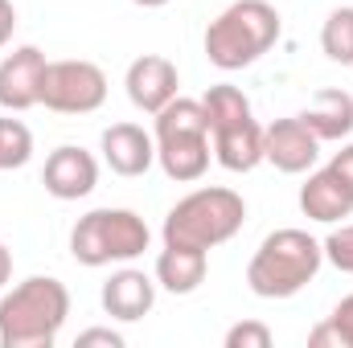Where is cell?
I'll list each match as a JSON object with an SVG mask.
<instances>
[{
	"mask_svg": "<svg viewBox=\"0 0 353 348\" xmlns=\"http://www.w3.org/2000/svg\"><path fill=\"white\" fill-rule=\"evenodd\" d=\"M41 184H46V193L54 201H83L99 184V160L79 144H62V148H54L46 156Z\"/></svg>",
	"mask_w": 353,
	"mask_h": 348,
	"instance_id": "8fae6325",
	"label": "cell"
},
{
	"mask_svg": "<svg viewBox=\"0 0 353 348\" xmlns=\"http://www.w3.org/2000/svg\"><path fill=\"white\" fill-rule=\"evenodd\" d=\"M90 345L123 348V332H115V328H87V332H79V348H90Z\"/></svg>",
	"mask_w": 353,
	"mask_h": 348,
	"instance_id": "603a6c76",
	"label": "cell"
},
{
	"mask_svg": "<svg viewBox=\"0 0 353 348\" xmlns=\"http://www.w3.org/2000/svg\"><path fill=\"white\" fill-rule=\"evenodd\" d=\"M12 33H17V4L12 0H0V50L12 41Z\"/></svg>",
	"mask_w": 353,
	"mask_h": 348,
	"instance_id": "484cf974",
	"label": "cell"
},
{
	"mask_svg": "<svg viewBox=\"0 0 353 348\" xmlns=\"http://www.w3.org/2000/svg\"><path fill=\"white\" fill-rule=\"evenodd\" d=\"M99 152H103V164L115 176H144L157 164V140L140 127V123H111L103 135H99Z\"/></svg>",
	"mask_w": 353,
	"mask_h": 348,
	"instance_id": "5bb4252c",
	"label": "cell"
},
{
	"mask_svg": "<svg viewBox=\"0 0 353 348\" xmlns=\"http://www.w3.org/2000/svg\"><path fill=\"white\" fill-rule=\"evenodd\" d=\"M325 266V250L308 230H275L259 242L247 262V287L259 299H292L300 295Z\"/></svg>",
	"mask_w": 353,
	"mask_h": 348,
	"instance_id": "3957f363",
	"label": "cell"
},
{
	"mask_svg": "<svg viewBox=\"0 0 353 348\" xmlns=\"http://www.w3.org/2000/svg\"><path fill=\"white\" fill-rule=\"evenodd\" d=\"M300 119L321 144H341L345 135H353V94L337 87L316 90L312 107H304Z\"/></svg>",
	"mask_w": 353,
	"mask_h": 348,
	"instance_id": "e0dca14e",
	"label": "cell"
},
{
	"mask_svg": "<svg viewBox=\"0 0 353 348\" xmlns=\"http://www.w3.org/2000/svg\"><path fill=\"white\" fill-rule=\"evenodd\" d=\"M247 221V201L234 188L222 184H205L193 188L176 201L161 226V238L176 246H197V250H214L222 242H230Z\"/></svg>",
	"mask_w": 353,
	"mask_h": 348,
	"instance_id": "5b68a950",
	"label": "cell"
},
{
	"mask_svg": "<svg viewBox=\"0 0 353 348\" xmlns=\"http://www.w3.org/2000/svg\"><path fill=\"white\" fill-rule=\"evenodd\" d=\"M33 156V131L21 123V119H0V173H12V168H25Z\"/></svg>",
	"mask_w": 353,
	"mask_h": 348,
	"instance_id": "d6986e66",
	"label": "cell"
},
{
	"mask_svg": "<svg viewBox=\"0 0 353 348\" xmlns=\"http://www.w3.org/2000/svg\"><path fill=\"white\" fill-rule=\"evenodd\" d=\"M271 328H267L263 320H239V324H230L226 328V336H222V345L226 348H271Z\"/></svg>",
	"mask_w": 353,
	"mask_h": 348,
	"instance_id": "44dd1931",
	"label": "cell"
},
{
	"mask_svg": "<svg viewBox=\"0 0 353 348\" xmlns=\"http://www.w3.org/2000/svg\"><path fill=\"white\" fill-rule=\"evenodd\" d=\"M123 90H128V98H132L136 111L157 115L165 102H173L176 94H181V74H176V66L165 54H144V58H136L128 66Z\"/></svg>",
	"mask_w": 353,
	"mask_h": 348,
	"instance_id": "7c38bea8",
	"label": "cell"
},
{
	"mask_svg": "<svg viewBox=\"0 0 353 348\" xmlns=\"http://www.w3.org/2000/svg\"><path fill=\"white\" fill-rule=\"evenodd\" d=\"M107 102V74L87 58H62L46 66L41 107L54 115H94Z\"/></svg>",
	"mask_w": 353,
	"mask_h": 348,
	"instance_id": "ba28073f",
	"label": "cell"
},
{
	"mask_svg": "<svg viewBox=\"0 0 353 348\" xmlns=\"http://www.w3.org/2000/svg\"><path fill=\"white\" fill-rule=\"evenodd\" d=\"M263 160L275 164V173L304 176V173H312L316 160H321V140L304 127L300 115L275 119L271 127H263Z\"/></svg>",
	"mask_w": 353,
	"mask_h": 348,
	"instance_id": "9c48e42d",
	"label": "cell"
},
{
	"mask_svg": "<svg viewBox=\"0 0 353 348\" xmlns=\"http://www.w3.org/2000/svg\"><path fill=\"white\" fill-rule=\"evenodd\" d=\"M210 274V250H197V246H176L165 242V250L157 254V287H165L169 295H193Z\"/></svg>",
	"mask_w": 353,
	"mask_h": 348,
	"instance_id": "2e32d148",
	"label": "cell"
},
{
	"mask_svg": "<svg viewBox=\"0 0 353 348\" xmlns=\"http://www.w3.org/2000/svg\"><path fill=\"white\" fill-rule=\"evenodd\" d=\"M8 279H12V250L0 242V291L8 287Z\"/></svg>",
	"mask_w": 353,
	"mask_h": 348,
	"instance_id": "4316f807",
	"label": "cell"
},
{
	"mask_svg": "<svg viewBox=\"0 0 353 348\" xmlns=\"http://www.w3.org/2000/svg\"><path fill=\"white\" fill-rule=\"evenodd\" d=\"M329 324L337 328V336H341V345L353 348V295H345L337 307H333V316H329Z\"/></svg>",
	"mask_w": 353,
	"mask_h": 348,
	"instance_id": "7402d4cb",
	"label": "cell"
},
{
	"mask_svg": "<svg viewBox=\"0 0 353 348\" xmlns=\"http://www.w3.org/2000/svg\"><path fill=\"white\" fill-rule=\"evenodd\" d=\"M152 140H157V164L161 173L176 184H193L201 180L210 160H214V144H210V119L201 98H185L176 94L173 102H165L157 115Z\"/></svg>",
	"mask_w": 353,
	"mask_h": 348,
	"instance_id": "277c9868",
	"label": "cell"
},
{
	"mask_svg": "<svg viewBox=\"0 0 353 348\" xmlns=\"http://www.w3.org/2000/svg\"><path fill=\"white\" fill-rule=\"evenodd\" d=\"M205 119H210V144L214 160L226 173H251L263 164V123L251 111V98L230 83H218L201 94Z\"/></svg>",
	"mask_w": 353,
	"mask_h": 348,
	"instance_id": "8992f818",
	"label": "cell"
},
{
	"mask_svg": "<svg viewBox=\"0 0 353 348\" xmlns=\"http://www.w3.org/2000/svg\"><path fill=\"white\" fill-rule=\"evenodd\" d=\"M329 168H333V173L341 176V180H345V188L353 193V144H345L341 152H333V160H329Z\"/></svg>",
	"mask_w": 353,
	"mask_h": 348,
	"instance_id": "d4e9b609",
	"label": "cell"
},
{
	"mask_svg": "<svg viewBox=\"0 0 353 348\" xmlns=\"http://www.w3.org/2000/svg\"><path fill=\"white\" fill-rule=\"evenodd\" d=\"M300 213L308 221L337 226V221L353 217V193L345 188V180L333 173V168H316V173H308V180L300 184Z\"/></svg>",
	"mask_w": 353,
	"mask_h": 348,
	"instance_id": "9a60e30c",
	"label": "cell"
},
{
	"mask_svg": "<svg viewBox=\"0 0 353 348\" xmlns=\"http://www.w3.org/2000/svg\"><path fill=\"white\" fill-rule=\"evenodd\" d=\"M50 58L37 45H17L0 58V107L21 115L29 107H41V78Z\"/></svg>",
	"mask_w": 353,
	"mask_h": 348,
	"instance_id": "30bf717a",
	"label": "cell"
},
{
	"mask_svg": "<svg viewBox=\"0 0 353 348\" xmlns=\"http://www.w3.org/2000/svg\"><path fill=\"white\" fill-rule=\"evenodd\" d=\"M325 262L337 266L341 274H353V221H337V230L321 242Z\"/></svg>",
	"mask_w": 353,
	"mask_h": 348,
	"instance_id": "ffe728a7",
	"label": "cell"
},
{
	"mask_svg": "<svg viewBox=\"0 0 353 348\" xmlns=\"http://www.w3.org/2000/svg\"><path fill=\"white\" fill-rule=\"evenodd\" d=\"M99 303H103V312H107L111 320L136 324V320H144V316L157 307V279L123 262V266L111 270V279L103 283Z\"/></svg>",
	"mask_w": 353,
	"mask_h": 348,
	"instance_id": "4fadbf2b",
	"label": "cell"
},
{
	"mask_svg": "<svg viewBox=\"0 0 353 348\" xmlns=\"http://www.w3.org/2000/svg\"><path fill=\"white\" fill-rule=\"evenodd\" d=\"M132 4H140V8H165V4H173V0H132Z\"/></svg>",
	"mask_w": 353,
	"mask_h": 348,
	"instance_id": "83f0119b",
	"label": "cell"
},
{
	"mask_svg": "<svg viewBox=\"0 0 353 348\" xmlns=\"http://www.w3.org/2000/svg\"><path fill=\"white\" fill-rule=\"evenodd\" d=\"M152 246V230L136 209H90L74 221L70 230V254L74 262H83L90 270L99 266H123L136 262L144 250Z\"/></svg>",
	"mask_w": 353,
	"mask_h": 348,
	"instance_id": "52a82bcc",
	"label": "cell"
},
{
	"mask_svg": "<svg viewBox=\"0 0 353 348\" xmlns=\"http://www.w3.org/2000/svg\"><path fill=\"white\" fill-rule=\"evenodd\" d=\"M70 320V291L54 274H29L0 295V348H50Z\"/></svg>",
	"mask_w": 353,
	"mask_h": 348,
	"instance_id": "6da1fadb",
	"label": "cell"
},
{
	"mask_svg": "<svg viewBox=\"0 0 353 348\" xmlns=\"http://www.w3.org/2000/svg\"><path fill=\"white\" fill-rule=\"evenodd\" d=\"M308 348H345L341 345V336H337V328L325 320V324H316L312 332H308Z\"/></svg>",
	"mask_w": 353,
	"mask_h": 348,
	"instance_id": "cb8c5ba5",
	"label": "cell"
},
{
	"mask_svg": "<svg viewBox=\"0 0 353 348\" xmlns=\"http://www.w3.org/2000/svg\"><path fill=\"white\" fill-rule=\"evenodd\" d=\"M279 33H283V21L271 0H234L210 21L201 45H205L210 66L234 74V70L255 66L279 41Z\"/></svg>",
	"mask_w": 353,
	"mask_h": 348,
	"instance_id": "7a4b0ae2",
	"label": "cell"
},
{
	"mask_svg": "<svg viewBox=\"0 0 353 348\" xmlns=\"http://www.w3.org/2000/svg\"><path fill=\"white\" fill-rule=\"evenodd\" d=\"M321 50L329 62L353 66V4L350 8H333L321 25Z\"/></svg>",
	"mask_w": 353,
	"mask_h": 348,
	"instance_id": "ac0fdd59",
	"label": "cell"
}]
</instances>
